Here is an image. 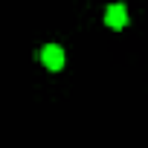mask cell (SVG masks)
Returning <instances> with one entry per match:
<instances>
[{
    "mask_svg": "<svg viewBox=\"0 0 148 148\" xmlns=\"http://www.w3.org/2000/svg\"><path fill=\"white\" fill-rule=\"evenodd\" d=\"M41 61H44L47 70H61V67H64V49H61L58 44H47V47L41 49Z\"/></svg>",
    "mask_w": 148,
    "mask_h": 148,
    "instance_id": "cell-1",
    "label": "cell"
},
{
    "mask_svg": "<svg viewBox=\"0 0 148 148\" xmlns=\"http://www.w3.org/2000/svg\"><path fill=\"white\" fill-rule=\"evenodd\" d=\"M105 23H108L110 29H122V26L128 23V9H125L122 3L108 6V9H105Z\"/></svg>",
    "mask_w": 148,
    "mask_h": 148,
    "instance_id": "cell-2",
    "label": "cell"
}]
</instances>
